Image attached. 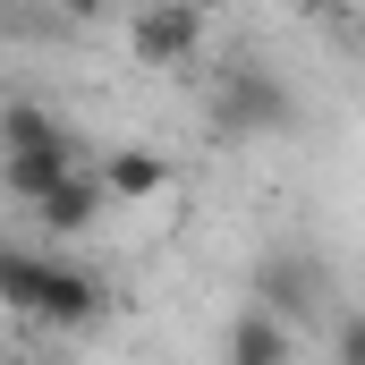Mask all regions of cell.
Wrapping results in <instances>:
<instances>
[{
	"label": "cell",
	"instance_id": "obj_8",
	"mask_svg": "<svg viewBox=\"0 0 365 365\" xmlns=\"http://www.w3.org/2000/svg\"><path fill=\"white\" fill-rule=\"evenodd\" d=\"M102 187H110V204H153V195L170 187V162L145 153V145H119V153L102 162Z\"/></svg>",
	"mask_w": 365,
	"mask_h": 365
},
{
	"label": "cell",
	"instance_id": "obj_9",
	"mask_svg": "<svg viewBox=\"0 0 365 365\" xmlns=\"http://www.w3.org/2000/svg\"><path fill=\"white\" fill-rule=\"evenodd\" d=\"M77 128L51 110V102H0V153H43V145H68Z\"/></svg>",
	"mask_w": 365,
	"mask_h": 365
},
{
	"label": "cell",
	"instance_id": "obj_3",
	"mask_svg": "<svg viewBox=\"0 0 365 365\" xmlns=\"http://www.w3.org/2000/svg\"><path fill=\"white\" fill-rule=\"evenodd\" d=\"M34 323L77 340L86 323H102V280H93L86 264H60V255H51V272H43V297H34Z\"/></svg>",
	"mask_w": 365,
	"mask_h": 365
},
{
	"label": "cell",
	"instance_id": "obj_1",
	"mask_svg": "<svg viewBox=\"0 0 365 365\" xmlns=\"http://www.w3.org/2000/svg\"><path fill=\"white\" fill-rule=\"evenodd\" d=\"M204 119H212L230 145L289 136V128H297V93H289V77L264 68V60H230V68H212V86H204Z\"/></svg>",
	"mask_w": 365,
	"mask_h": 365
},
{
	"label": "cell",
	"instance_id": "obj_10",
	"mask_svg": "<svg viewBox=\"0 0 365 365\" xmlns=\"http://www.w3.org/2000/svg\"><path fill=\"white\" fill-rule=\"evenodd\" d=\"M43 272H51V255H34V247H9V238H0V306H9L17 323H34Z\"/></svg>",
	"mask_w": 365,
	"mask_h": 365
},
{
	"label": "cell",
	"instance_id": "obj_7",
	"mask_svg": "<svg viewBox=\"0 0 365 365\" xmlns=\"http://www.w3.org/2000/svg\"><path fill=\"white\" fill-rule=\"evenodd\" d=\"M77 170V136L68 145H43V153H0V195H17V204H43L51 187Z\"/></svg>",
	"mask_w": 365,
	"mask_h": 365
},
{
	"label": "cell",
	"instance_id": "obj_13",
	"mask_svg": "<svg viewBox=\"0 0 365 365\" xmlns=\"http://www.w3.org/2000/svg\"><path fill=\"white\" fill-rule=\"evenodd\" d=\"M34 365H68V357H34Z\"/></svg>",
	"mask_w": 365,
	"mask_h": 365
},
{
	"label": "cell",
	"instance_id": "obj_5",
	"mask_svg": "<svg viewBox=\"0 0 365 365\" xmlns=\"http://www.w3.org/2000/svg\"><path fill=\"white\" fill-rule=\"evenodd\" d=\"M102 212H110V187H102V170H86V162L51 187L43 204H34V221H43V230H60V238H86Z\"/></svg>",
	"mask_w": 365,
	"mask_h": 365
},
{
	"label": "cell",
	"instance_id": "obj_2",
	"mask_svg": "<svg viewBox=\"0 0 365 365\" xmlns=\"http://www.w3.org/2000/svg\"><path fill=\"white\" fill-rule=\"evenodd\" d=\"M128 51H136V68H187V60H204V0H136Z\"/></svg>",
	"mask_w": 365,
	"mask_h": 365
},
{
	"label": "cell",
	"instance_id": "obj_11",
	"mask_svg": "<svg viewBox=\"0 0 365 365\" xmlns=\"http://www.w3.org/2000/svg\"><path fill=\"white\" fill-rule=\"evenodd\" d=\"M331 365H365V314H340V331H331Z\"/></svg>",
	"mask_w": 365,
	"mask_h": 365
},
{
	"label": "cell",
	"instance_id": "obj_12",
	"mask_svg": "<svg viewBox=\"0 0 365 365\" xmlns=\"http://www.w3.org/2000/svg\"><path fill=\"white\" fill-rule=\"evenodd\" d=\"M51 9H60V17H77V26H86V17H102V9H110V0H51Z\"/></svg>",
	"mask_w": 365,
	"mask_h": 365
},
{
	"label": "cell",
	"instance_id": "obj_4",
	"mask_svg": "<svg viewBox=\"0 0 365 365\" xmlns=\"http://www.w3.org/2000/svg\"><path fill=\"white\" fill-rule=\"evenodd\" d=\"M314 297H323V272H314V255H297V247H280L255 264V306L280 314L289 331H297V314H314Z\"/></svg>",
	"mask_w": 365,
	"mask_h": 365
},
{
	"label": "cell",
	"instance_id": "obj_6",
	"mask_svg": "<svg viewBox=\"0 0 365 365\" xmlns=\"http://www.w3.org/2000/svg\"><path fill=\"white\" fill-rule=\"evenodd\" d=\"M297 357V340H289V323L264 314V306H238L230 314V331H221V365H289Z\"/></svg>",
	"mask_w": 365,
	"mask_h": 365
}]
</instances>
